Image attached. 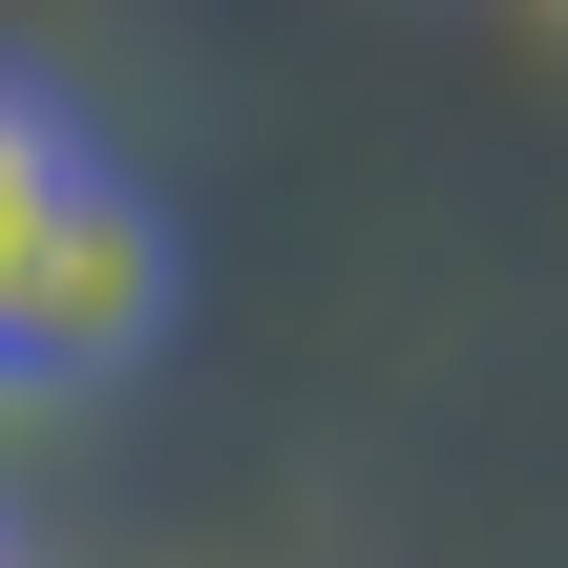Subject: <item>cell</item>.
<instances>
[{"label": "cell", "mask_w": 568, "mask_h": 568, "mask_svg": "<svg viewBox=\"0 0 568 568\" xmlns=\"http://www.w3.org/2000/svg\"><path fill=\"white\" fill-rule=\"evenodd\" d=\"M148 337H169V211L126 169H63L42 232H21V274H0V379L63 400V379H126Z\"/></svg>", "instance_id": "6da1fadb"}, {"label": "cell", "mask_w": 568, "mask_h": 568, "mask_svg": "<svg viewBox=\"0 0 568 568\" xmlns=\"http://www.w3.org/2000/svg\"><path fill=\"white\" fill-rule=\"evenodd\" d=\"M63 169H84V148H63V105H21V84H0V274H21V232H42V190H63Z\"/></svg>", "instance_id": "7a4b0ae2"}]
</instances>
